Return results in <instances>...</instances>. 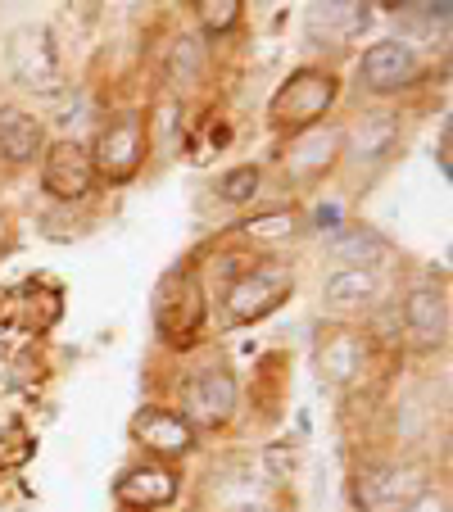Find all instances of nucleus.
<instances>
[{
  "mask_svg": "<svg viewBox=\"0 0 453 512\" xmlns=\"http://www.w3.org/2000/svg\"><path fill=\"white\" fill-rule=\"evenodd\" d=\"M358 368H363V345H358L349 331H336V336L322 345V372H327L331 381H349Z\"/></svg>",
  "mask_w": 453,
  "mask_h": 512,
  "instance_id": "nucleus-18",
  "label": "nucleus"
},
{
  "mask_svg": "<svg viewBox=\"0 0 453 512\" xmlns=\"http://www.w3.org/2000/svg\"><path fill=\"white\" fill-rule=\"evenodd\" d=\"M290 290H295L290 268H259L227 290V313L236 322H259L272 309H281V300H290Z\"/></svg>",
  "mask_w": 453,
  "mask_h": 512,
  "instance_id": "nucleus-5",
  "label": "nucleus"
},
{
  "mask_svg": "<svg viewBox=\"0 0 453 512\" xmlns=\"http://www.w3.org/2000/svg\"><path fill=\"white\" fill-rule=\"evenodd\" d=\"M417 73H422V59L408 41H376L372 50L358 64V78H363L367 91H399L413 87Z\"/></svg>",
  "mask_w": 453,
  "mask_h": 512,
  "instance_id": "nucleus-6",
  "label": "nucleus"
},
{
  "mask_svg": "<svg viewBox=\"0 0 453 512\" xmlns=\"http://www.w3.org/2000/svg\"><path fill=\"white\" fill-rule=\"evenodd\" d=\"M399 145V118L395 114H363L349 132V159L358 168H376L395 155Z\"/></svg>",
  "mask_w": 453,
  "mask_h": 512,
  "instance_id": "nucleus-11",
  "label": "nucleus"
},
{
  "mask_svg": "<svg viewBox=\"0 0 453 512\" xmlns=\"http://www.w3.org/2000/svg\"><path fill=\"white\" fill-rule=\"evenodd\" d=\"M426 494V472L417 463H399V467H381V472L358 476V499L372 512H395Z\"/></svg>",
  "mask_w": 453,
  "mask_h": 512,
  "instance_id": "nucleus-7",
  "label": "nucleus"
},
{
  "mask_svg": "<svg viewBox=\"0 0 453 512\" xmlns=\"http://www.w3.org/2000/svg\"><path fill=\"white\" fill-rule=\"evenodd\" d=\"M236 408V381L232 372L222 368H204L200 377L186 386V422L200 426H222Z\"/></svg>",
  "mask_w": 453,
  "mask_h": 512,
  "instance_id": "nucleus-9",
  "label": "nucleus"
},
{
  "mask_svg": "<svg viewBox=\"0 0 453 512\" xmlns=\"http://www.w3.org/2000/svg\"><path fill=\"white\" fill-rule=\"evenodd\" d=\"M155 322L168 340H186L204 322V290L195 272H168L155 290Z\"/></svg>",
  "mask_w": 453,
  "mask_h": 512,
  "instance_id": "nucleus-4",
  "label": "nucleus"
},
{
  "mask_svg": "<svg viewBox=\"0 0 453 512\" xmlns=\"http://www.w3.org/2000/svg\"><path fill=\"white\" fill-rule=\"evenodd\" d=\"M145 159V118L141 114H118L105 123L96 141V155H91V168L109 182H127V177L141 168Z\"/></svg>",
  "mask_w": 453,
  "mask_h": 512,
  "instance_id": "nucleus-3",
  "label": "nucleus"
},
{
  "mask_svg": "<svg viewBox=\"0 0 453 512\" xmlns=\"http://www.w3.org/2000/svg\"><path fill=\"white\" fill-rule=\"evenodd\" d=\"M404 512H444V499H440V494H417Z\"/></svg>",
  "mask_w": 453,
  "mask_h": 512,
  "instance_id": "nucleus-25",
  "label": "nucleus"
},
{
  "mask_svg": "<svg viewBox=\"0 0 453 512\" xmlns=\"http://www.w3.org/2000/svg\"><path fill=\"white\" fill-rule=\"evenodd\" d=\"M331 254H336L340 263H381L390 254V241L381 232H372V227H340L336 236H331Z\"/></svg>",
  "mask_w": 453,
  "mask_h": 512,
  "instance_id": "nucleus-16",
  "label": "nucleus"
},
{
  "mask_svg": "<svg viewBox=\"0 0 453 512\" xmlns=\"http://www.w3.org/2000/svg\"><path fill=\"white\" fill-rule=\"evenodd\" d=\"M331 155H336V132L309 127V132L299 136V141H290L286 168H290L295 177H313V173H322V168L331 164Z\"/></svg>",
  "mask_w": 453,
  "mask_h": 512,
  "instance_id": "nucleus-15",
  "label": "nucleus"
},
{
  "mask_svg": "<svg viewBox=\"0 0 453 512\" xmlns=\"http://www.w3.org/2000/svg\"><path fill=\"white\" fill-rule=\"evenodd\" d=\"M218 191H222V200H232V204H241V200H250L254 191H259V168L254 164H245V168H232V173L218 182Z\"/></svg>",
  "mask_w": 453,
  "mask_h": 512,
  "instance_id": "nucleus-23",
  "label": "nucleus"
},
{
  "mask_svg": "<svg viewBox=\"0 0 453 512\" xmlns=\"http://www.w3.org/2000/svg\"><path fill=\"white\" fill-rule=\"evenodd\" d=\"M132 435L155 454H191L195 449V426L168 408H145L132 422Z\"/></svg>",
  "mask_w": 453,
  "mask_h": 512,
  "instance_id": "nucleus-10",
  "label": "nucleus"
},
{
  "mask_svg": "<svg viewBox=\"0 0 453 512\" xmlns=\"http://www.w3.org/2000/svg\"><path fill=\"white\" fill-rule=\"evenodd\" d=\"M367 5H313V23L336 28V37H358L367 28Z\"/></svg>",
  "mask_w": 453,
  "mask_h": 512,
  "instance_id": "nucleus-19",
  "label": "nucleus"
},
{
  "mask_svg": "<svg viewBox=\"0 0 453 512\" xmlns=\"http://www.w3.org/2000/svg\"><path fill=\"white\" fill-rule=\"evenodd\" d=\"M114 494L127 508H164V503L177 499V481L164 467H132V472L114 485Z\"/></svg>",
  "mask_w": 453,
  "mask_h": 512,
  "instance_id": "nucleus-13",
  "label": "nucleus"
},
{
  "mask_svg": "<svg viewBox=\"0 0 453 512\" xmlns=\"http://www.w3.org/2000/svg\"><path fill=\"white\" fill-rule=\"evenodd\" d=\"M295 449H290V445H272L268 449V463H272V472H286V467H295Z\"/></svg>",
  "mask_w": 453,
  "mask_h": 512,
  "instance_id": "nucleus-24",
  "label": "nucleus"
},
{
  "mask_svg": "<svg viewBox=\"0 0 453 512\" xmlns=\"http://www.w3.org/2000/svg\"><path fill=\"white\" fill-rule=\"evenodd\" d=\"M404 322H408V331H413L422 345H440L444 331H449V304H444L440 290L417 286L413 295H408V304H404Z\"/></svg>",
  "mask_w": 453,
  "mask_h": 512,
  "instance_id": "nucleus-14",
  "label": "nucleus"
},
{
  "mask_svg": "<svg viewBox=\"0 0 453 512\" xmlns=\"http://www.w3.org/2000/svg\"><path fill=\"white\" fill-rule=\"evenodd\" d=\"M5 59H10V73L19 87L37 91V96H59V91H64V59H59V46L46 23H23V28H14L10 46H5Z\"/></svg>",
  "mask_w": 453,
  "mask_h": 512,
  "instance_id": "nucleus-1",
  "label": "nucleus"
},
{
  "mask_svg": "<svg viewBox=\"0 0 453 512\" xmlns=\"http://www.w3.org/2000/svg\"><path fill=\"white\" fill-rule=\"evenodd\" d=\"M440 168H444V173L453 168V159H449V127H444V136H440Z\"/></svg>",
  "mask_w": 453,
  "mask_h": 512,
  "instance_id": "nucleus-27",
  "label": "nucleus"
},
{
  "mask_svg": "<svg viewBox=\"0 0 453 512\" xmlns=\"http://www.w3.org/2000/svg\"><path fill=\"white\" fill-rule=\"evenodd\" d=\"M318 227H322V232H336V227H340V204H322V209H318Z\"/></svg>",
  "mask_w": 453,
  "mask_h": 512,
  "instance_id": "nucleus-26",
  "label": "nucleus"
},
{
  "mask_svg": "<svg viewBox=\"0 0 453 512\" xmlns=\"http://www.w3.org/2000/svg\"><path fill=\"white\" fill-rule=\"evenodd\" d=\"M236 512H272L268 503H245V508H236Z\"/></svg>",
  "mask_w": 453,
  "mask_h": 512,
  "instance_id": "nucleus-28",
  "label": "nucleus"
},
{
  "mask_svg": "<svg viewBox=\"0 0 453 512\" xmlns=\"http://www.w3.org/2000/svg\"><path fill=\"white\" fill-rule=\"evenodd\" d=\"M327 304H336V309H349V304H367L376 295V277L367 268H345L336 272V277L327 281Z\"/></svg>",
  "mask_w": 453,
  "mask_h": 512,
  "instance_id": "nucleus-17",
  "label": "nucleus"
},
{
  "mask_svg": "<svg viewBox=\"0 0 453 512\" xmlns=\"http://www.w3.org/2000/svg\"><path fill=\"white\" fill-rule=\"evenodd\" d=\"M204 68V46L195 37H177L173 41V55H168V73H173V82L182 87V82H195Z\"/></svg>",
  "mask_w": 453,
  "mask_h": 512,
  "instance_id": "nucleus-20",
  "label": "nucleus"
},
{
  "mask_svg": "<svg viewBox=\"0 0 453 512\" xmlns=\"http://www.w3.org/2000/svg\"><path fill=\"white\" fill-rule=\"evenodd\" d=\"M245 232H250L254 241H281V236L295 232V213H290V209L259 213V218H250V223H245Z\"/></svg>",
  "mask_w": 453,
  "mask_h": 512,
  "instance_id": "nucleus-21",
  "label": "nucleus"
},
{
  "mask_svg": "<svg viewBox=\"0 0 453 512\" xmlns=\"http://www.w3.org/2000/svg\"><path fill=\"white\" fill-rule=\"evenodd\" d=\"M336 100V78L322 73V68H299L295 78L272 96L268 118L277 127H313Z\"/></svg>",
  "mask_w": 453,
  "mask_h": 512,
  "instance_id": "nucleus-2",
  "label": "nucleus"
},
{
  "mask_svg": "<svg viewBox=\"0 0 453 512\" xmlns=\"http://www.w3.org/2000/svg\"><path fill=\"white\" fill-rule=\"evenodd\" d=\"M241 10H245L241 0H200V5H195V14H200V23L209 32H227L241 19Z\"/></svg>",
  "mask_w": 453,
  "mask_h": 512,
  "instance_id": "nucleus-22",
  "label": "nucleus"
},
{
  "mask_svg": "<svg viewBox=\"0 0 453 512\" xmlns=\"http://www.w3.org/2000/svg\"><path fill=\"white\" fill-rule=\"evenodd\" d=\"M41 145H46V127L37 118L14 105L0 109V155L10 159V164H32L41 155Z\"/></svg>",
  "mask_w": 453,
  "mask_h": 512,
  "instance_id": "nucleus-12",
  "label": "nucleus"
},
{
  "mask_svg": "<svg viewBox=\"0 0 453 512\" xmlns=\"http://www.w3.org/2000/svg\"><path fill=\"white\" fill-rule=\"evenodd\" d=\"M91 182H96V168H91L87 145H78V141L50 145L46 168H41L46 195H55V200H82L91 191Z\"/></svg>",
  "mask_w": 453,
  "mask_h": 512,
  "instance_id": "nucleus-8",
  "label": "nucleus"
}]
</instances>
